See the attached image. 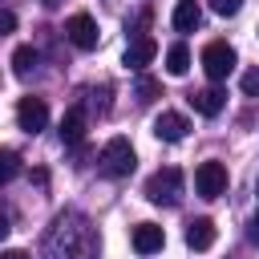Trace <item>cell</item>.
Segmentation results:
<instances>
[{
	"instance_id": "16",
	"label": "cell",
	"mask_w": 259,
	"mask_h": 259,
	"mask_svg": "<svg viewBox=\"0 0 259 259\" xmlns=\"http://www.w3.org/2000/svg\"><path fill=\"white\" fill-rule=\"evenodd\" d=\"M32 69H36V49H32V45H20V49L12 53V73H16V77H28Z\"/></svg>"
},
{
	"instance_id": "25",
	"label": "cell",
	"mask_w": 259,
	"mask_h": 259,
	"mask_svg": "<svg viewBox=\"0 0 259 259\" xmlns=\"http://www.w3.org/2000/svg\"><path fill=\"white\" fill-rule=\"evenodd\" d=\"M45 4H49V8H57V4H61V0H45Z\"/></svg>"
},
{
	"instance_id": "9",
	"label": "cell",
	"mask_w": 259,
	"mask_h": 259,
	"mask_svg": "<svg viewBox=\"0 0 259 259\" xmlns=\"http://www.w3.org/2000/svg\"><path fill=\"white\" fill-rule=\"evenodd\" d=\"M130 243H134L138 255H154V251H162L166 235H162V227H154V223H138L134 235H130Z\"/></svg>"
},
{
	"instance_id": "5",
	"label": "cell",
	"mask_w": 259,
	"mask_h": 259,
	"mask_svg": "<svg viewBox=\"0 0 259 259\" xmlns=\"http://www.w3.org/2000/svg\"><path fill=\"white\" fill-rule=\"evenodd\" d=\"M194 190H198L202 198L227 194V166H223V162H202V166L194 170Z\"/></svg>"
},
{
	"instance_id": "11",
	"label": "cell",
	"mask_w": 259,
	"mask_h": 259,
	"mask_svg": "<svg viewBox=\"0 0 259 259\" xmlns=\"http://www.w3.org/2000/svg\"><path fill=\"white\" fill-rule=\"evenodd\" d=\"M214 235H219V231H214L210 219H194V223L186 227V247H190V251H210V247H214Z\"/></svg>"
},
{
	"instance_id": "15",
	"label": "cell",
	"mask_w": 259,
	"mask_h": 259,
	"mask_svg": "<svg viewBox=\"0 0 259 259\" xmlns=\"http://www.w3.org/2000/svg\"><path fill=\"white\" fill-rule=\"evenodd\" d=\"M186 69H190V49L186 45H170L166 49V73L170 77H182Z\"/></svg>"
},
{
	"instance_id": "1",
	"label": "cell",
	"mask_w": 259,
	"mask_h": 259,
	"mask_svg": "<svg viewBox=\"0 0 259 259\" xmlns=\"http://www.w3.org/2000/svg\"><path fill=\"white\" fill-rule=\"evenodd\" d=\"M45 255H49V259H61V255L97 259V239H93V231L85 227V219L61 214V219L53 223V235H49V243H45Z\"/></svg>"
},
{
	"instance_id": "12",
	"label": "cell",
	"mask_w": 259,
	"mask_h": 259,
	"mask_svg": "<svg viewBox=\"0 0 259 259\" xmlns=\"http://www.w3.org/2000/svg\"><path fill=\"white\" fill-rule=\"evenodd\" d=\"M154 57H158V45H154L150 36H138V40H130V49H125V65H130V69H146Z\"/></svg>"
},
{
	"instance_id": "8",
	"label": "cell",
	"mask_w": 259,
	"mask_h": 259,
	"mask_svg": "<svg viewBox=\"0 0 259 259\" xmlns=\"http://www.w3.org/2000/svg\"><path fill=\"white\" fill-rule=\"evenodd\" d=\"M186 130H190V125H186L182 113H170V109H166V113L154 117V138H158V142H182Z\"/></svg>"
},
{
	"instance_id": "21",
	"label": "cell",
	"mask_w": 259,
	"mask_h": 259,
	"mask_svg": "<svg viewBox=\"0 0 259 259\" xmlns=\"http://www.w3.org/2000/svg\"><path fill=\"white\" fill-rule=\"evenodd\" d=\"M12 28H16V16H12L8 8H0V36H8Z\"/></svg>"
},
{
	"instance_id": "24",
	"label": "cell",
	"mask_w": 259,
	"mask_h": 259,
	"mask_svg": "<svg viewBox=\"0 0 259 259\" xmlns=\"http://www.w3.org/2000/svg\"><path fill=\"white\" fill-rule=\"evenodd\" d=\"M4 235H8V223H4V214H0V239H4Z\"/></svg>"
},
{
	"instance_id": "22",
	"label": "cell",
	"mask_w": 259,
	"mask_h": 259,
	"mask_svg": "<svg viewBox=\"0 0 259 259\" xmlns=\"http://www.w3.org/2000/svg\"><path fill=\"white\" fill-rule=\"evenodd\" d=\"M247 235H251V243H255V247H259V219H255V223H251V231H247Z\"/></svg>"
},
{
	"instance_id": "3",
	"label": "cell",
	"mask_w": 259,
	"mask_h": 259,
	"mask_svg": "<svg viewBox=\"0 0 259 259\" xmlns=\"http://www.w3.org/2000/svg\"><path fill=\"white\" fill-rule=\"evenodd\" d=\"M134 170V146L125 138H109L101 150V174L105 178H125Z\"/></svg>"
},
{
	"instance_id": "13",
	"label": "cell",
	"mask_w": 259,
	"mask_h": 259,
	"mask_svg": "<svg viewBox=\"0 0 259 259\" xmlns=\"http://www.w3.org/2000/svg\"><path fill=\"white\" fill-rule=\"evenodd\" d=\"M170 20H174V28H178V32H194V28H198V20H202V8H198V0H178Z\"/></svg>"
},
{
	"instance_id": "23",
	"label": "cell",
	"mask_w": 259,
	"mask_h": 259,
	"mask_svg": "<svg viewBox=\"0 0 259 259\" xmlns=\"http://www.w3.org/2000/svg\"><path fill=\"white\" fill-rule=\"evenodd\" d=\"M0 259H28L24 251H0Z\"/></svg>"
},
{
	"instance_id": "6",
	"label": "cell",
	"mask_w": 259,
	"mask_h": 259,
	"mask_svg": "<svg viewBox=\"0 0 259 259\" xmlns=\"http://www.w3.org/2000/svg\"><path fill=\"white\" fill-rule=\"evenodd\" d=\"M65 36H69L81 53H89V49H97V20H93L89 12H73V16L65 20Z\"/></svg>"
},
{
	"instance_id": "10",
	"label": "cell",
	"mask_w": 259,
	"mask_h": 259,
	"mask_svg": "<svg viewBox=\"0 0 259 259\" xmlns=\"http://www.w3.org/2000/svg\"><path fill=\"white\" fill-rule=\"evenodd\" d=\"M190 105H194V113H202V117H214V113H223V105H227V93H223L219 85H210V89H198V93H190Z\"/></svg>"
},
{
	"instance_id": "19",
	"label": "cell",
	"mask_w": 259,
	"mask_h": 259,
	"mask_svg": "<svg viewBox=\"0 0 259 259\" xmlns=\"http://www.w3.org/2000/svg\"><path fill=\"white\" fill-rule=\"evenodd\" d=\"M239 85H243V93H247V97H259V69H247Z\"/></svg>"
},
{
	"instance_id": "26",
	"label": "cell",
	"mask_w": 259,
	"mask_h": 259,
	"mask_svg": "<svg viewBox=\"0 0 259 259\" xmlns=\"http://www.w3.org/2000/svg\"><path fill=\"white\" fill-rule=\"evenodd\" d=\"M255 190H259V182H255Z\"/></svg>"
},
{
	"instance_id": "14",
	"label": "cell",
	"mask_w": 259,
	"mask_h": 259,
	"mask_svg": "<svg viewBox=\"0 0 259 259\" xmlns=\"http://www.w3.org/2000/svg\"><path fill=\"white\" fill-rule=\"evenodd\" d=\"M81 138H85V113L73 105V109L61 117V142H65V146H77Z\"/></svg>"
},
{
	"instance_id": "17",
	"label": "cell",
	"mask_w": 259,
	"mask_h": 259,
	"mask_svg": "<svg viewBox=\"0 0 259 259\" xmlns=\"http://www.w3.org/2000/svg\"><path fill=\"white\" fill-rule=\"evenodd\" d=\"M16 174H20V154L0 150V186H4V182H12Z\"/></svg>"
},
{
	"instance_id": "7",
	"label": "cell",
	"mask_w": 259,
	"mask_h": 259,
	"mask_svg": "<svg viewBox=\"0 0 259 259\" xmlns=\"http://www.w3.org/2000/svg\"><path fill=\"white\" fill-rule=\"evenodd\" d=\"M16 125H20L24 134H40V130L49 125V105H45L40 97H20V105H16Z\"/></svg>"
},
{
	"instance_id": "2",
	"label": "cell",
	"mask_w": 259,
	"mask_h": 259,
	"mask_svg": "<svg viewBox=\"0 0 259 259\" xmlns=\"http://www.w3.org/2000/svg\"><path fill=\"white\" fill-rule=\"evenodd\" d=\"M146 198L158 202V206H178L182 198V170L178 166H162L146 178Z\"/></svg>"
},
{
	"instance_id": "18",
	"label": "cell",
	"mask_w": 259,
	"mask_h": 259,
	"mask_svg": "<svg viewBox=\"0 0 259 259\" xmlns=\"http://www.w3.org/2000/svg\"><path fill=\"white\" fill-rule=\"evenodd\" d=\"M154 97H158V81H154V77H138V101L150 105Z\"/></svg>"
},
{
	"instance_id": "4",
	"label": "cell",
	"mask_w": 259,
	"mask_h": 259,
	"mask_svg": "<svg viewBox=\"0 0 259 259\" xmlns=\"http://www.w3.org/2000/svg\"><path fill=\"white\" fill-rule=\"evenodd\" d=\"M202 69H206L210 81H223V77L235 69V49H231L227 40H210V45L202 49Z\"/></svg>"
},
{
	"instance_id": "20",
	"label": "cell",
	"mask_w": 259,
	"mask_h": 259,
	"mask_svg": "<svg viewBox=\"0 0 259 259\" xmlns=\"http://www.w3.org/2000/svg\"><path fill=\"white\" fill-rule=\"evenodd\" d=\"M210 8H214L219 16H235V12L243 8V0H210Z\"/></svg>"
}]
</instances>
